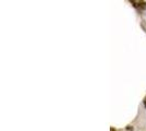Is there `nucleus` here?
<instances>
[{
  "instance_id": "nucleus-2",
  "label": "nucleus",
  "mask_w": 146,
  "mask_h": 131,
  "mask_svg": "<svg viewBox=\"0 0 146 131\" xmlns=\"http://www.w3.org/2000/svg\"><path fill=\"white\" fill-rule=\"evenodd\" d=\"M111 131H115V130H113V129H111Z\"/></svg>"
},
{
  "instance_id": "nucleus-1",
  "label": "nucleus",
  "mask_w": 146,
  "mask_h": 131,
  "mask_svg": "<svg viewBox=\"0 0 146 131\" xmlns=\"http://www.w3.org/2000/svg\"><path fill=\"white\" fill-rule=\"evenodd\" d=\"M143 103H144V106L146 107V97L144 98V101H143Z\"/></svg>"
}]
</instances>
